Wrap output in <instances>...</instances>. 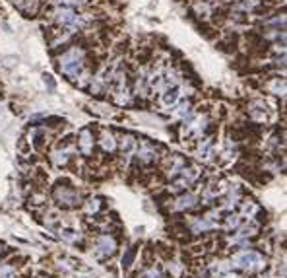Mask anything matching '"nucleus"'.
<instances>
[{"label": "nucleus", "mask_w": 287, "mask_h": 278, "mask_svg": "<svg viewBox=\"0 0 287 278\" xmlns=\"http://www.w3.org/2000/svg\"><path fill=\"white\" fill-rule=\"evenodd\" d=\"M233 268H240L244 272H258L266 266V261L260 253L256 251H242V253H237L233 259H231V264Z\"/></svg>", "instance_id": "f257e3e1"}, {"label": "nucleus", "mask_w": 287, "mask_h": 278, "mask_svg": "<svg viewBox=\"0 0 287 278\" xmlns=\"http://www.w3.org/2000/svg\"><path fill=\"white\" fill-rule=\"evenodd\" d=\"M60 70L70 80L78 78L84 70V53L78 47H72L68 53H64L60 59Z\"/></svg>", "instance_id": "f03ea898"}, {"label": "nucleus", "mask_w": 287, "mask_h": 278, "mask_svg": "<svg viewBox=\"0 0 287 278\" xmlns=\"http://www.w3.org/2000/svg\"><path fill=\"white\" fill-rule=\"evenodd\" d=\"M54 198H56V202L62 204V206H76V204L80 202V193H78L76 189L68 187V185H64V187L62 185H56Z\"/></svg>", "instance_id": "7ed1b4c3"}, {"label": "nucleus", "mask_w": 287, "mask_h": 278, "mask_svg": "<svg viewBox=\"0 0 287 278\" xmlns=\"http://www.w3.org/2000/svg\"><path fill=\"white\" fill-rule=\"evenodd\" d=\"M116 253V241L112 235H99L96 239V255L99 259H109Z\"/></svg>", "instance_id": "20e7f679"}, {"label": "nucleus", "mask_w": 287, "mask_h": 278, "mask_svg": "<svg viewBox=\"0 0 287 278\" xmlns=\"http://www.w3.org/2000/svg\"><path fill=\"white\" fill-rule=\"evenodd\" d=\"M56 22L62 26V28H68V30H78L80 28V16L72 10V8H58L56 10Z\"/></svg>", "instance_id": "39448f33"}, {"label": "nucleus", "mask_w": 287, "mask_h": 278, "mask_svg": "<svg viewBox=\"0 0 287 278\" xmlns=\"http://www.w3.org/2000/svg\"><path fill=\"white\" fill-rule=\"evenodd\" d=\"M206 125H208L206 117H202V115H198V117H190V119H188V123L184 125V132H186L188 136L200 138V136L204 134V131H206Z\"/></svg>", "instance_id": "423d86ee"}, {"label": "nucleus", "mask_w": 287, "mask_h": 278, "mask_svg": "<svg viewBox=\"0 0 287 278\" xmlns=\"http://www.w3.org/2000/svg\"><path fill=\"white\" fill-rule=\"evenodd\" d=\"M136 158H138L140 164H152V162H156V158H158L156 146L150 144V142H142L140 148H138V152H136Z\"/></svg>", "instance_id": "0eeeda50"}, {"label": "nucleus", "mask_w": 287, "mask_h": 278, "mask_svg": "<svg viewBox=\"0 0 287 278\" xmlns=\"http://www.w3.org/2000/svg\"><path fill=\"white\" fill-rule=\"evenodd\" d=\"M78 148L84 156H90L94 152V132L90 129H84L80 131V136H78Z\"/></svg>", "instance_id": "6e6552de"}, {"label": "nucleus", "mask_w": 287, "mask_h": 278, "mask_svg": "<svg viewBox=\"0 0 287 278\" xmlns=\"http://www.w3.org/2000/svg\"><path fill=\"white\" fill-rule=\"evenodd\" d=\"M180 98V94H178V88H167L163 94H161V103L165 105V107H173L176 101Z\"/></svg>", "instance_id": "1a4fd4ad"}, {"label": "nucleus", "mask_w": 287, "mask_h": 278, "mask_svg": "<svg viewBox=\"0 0 287 278\" xmlns=\"http://www.w3.org/2000/svg\"><path fill=\"white\" fill-rule=\"evenodd\" d=\"M196 206V196L194 195H182L178 196L175 200V210H188V208H194Z\"/></svg>", "instance_id": "9d476101"}, {"label": "nucleus", "mask_w": 287, "mask_h": 278, "mask_svg": "<svg viewBox=\"0 0 287 278\" xmlns=\"http://www.w3.org/2000/svg\"><path fill=\"white\" fill-rule=\"evenodd\" d=\"M99 144H101V148H103L105 152H114V148H116V140H114V136H112L111 132L103 131V136H101Z\"/></svg>", "instance_id": "9b49d317"}, {"label": "nucleus", "mask_w": 287, "mask_h": 278, "mask_svg": "<svg viewBox=\"0 0 287 278\" xmlns=\"http://www.w3.org/2000/svg\"><path fill=\"white\" fill-rule=\"evenodd\" d=\"M266 105L262 103V101H256L252 103V109H250V117L254 119V121H266Z\"/></svg>", "instance_id": "f8f14e48"}, {"label": "nucleus", "mask_w": 287, "mask_h": 278, "mask_svg": "<svg viewBox=\"0 0 287 278\" xmlns=\"http://www.w3.org/2000/svg\"><path fill=\"white\" fill-rule=\"evenodd\" d=\"M212 150H214V138H208L200 144V156L202 158H210L212 156Z\"/></svg>", "instance_id": "ddd939ff"}, {"label": "nucleus", "mask_w": 287, "mask_h": 278, "mask_svg": "<svg viewBox=\"0 0 287 278\" xmlns=\"http://www.w3.org/2000/svg\"><path fill=\"white\" fill-rule=\"evenodd\" d=\"M140 278H165L163 276V272H161L160 268H156V266H148V268H144Z\"/></svg>", "instance_id": "4468645a"}, {"label": "nucleus", "mask_w": 287, "mask_h": 278, "mask_svg": "<svg viewBox=\"0 0 287 278\" xmlns=\"http://www.w3.org/2000/svg\"><path fill=\"white\" fill-rule=\"evenodd\" d=\"M270 92L272 94H276V96H284V92H286V82L280 80V78H276L274 84L270 86Z\"/></svg>", "instance_id": "2eb2a0df"}, {"label": "nucleus", "mask_w": 287, "mask_h": 278, "mask_svg": "<svg viewBox=\"0 0 287 278\" xmlns=\"http://www.w3.org/2000/svg\"><path fill=\"white\" fill-rule=\"evenodd\" d=\"M0 278H16V268L12 264H0Z\"/></svg>", "instance_id": "dca6fc26"}, {"label": "nucleus", "mask_w": 287, "mask_h": 278, "mask_svg": "<svg viewBox=\"0 0 287 278\" xmlns=\"http://www.w3.org/2000/svg\"><path fill=\"white\" fill-rule=\"evenodd\" d=\"M52 162L56 165H64L68 162V152L66 150H58V152H54L52 154Z\"/></svg>", "instance_id": "f3484780"}, {"label": "nucleus", "mask_w": 287, "mask_h": 278, "mask_svg": "<svg viewBox=\"0 0 287 278\" xmlns=\"http://www.w3.org/2000/svg\"><path fill=\"white\" fill-rule=\"evenodd\" d=\"M120 148H122V152H132V150H134V148H136V140H134V138H132V136H124V138H122V142H120Z\"/></svg>", "instance_id": "a211bd4d"}, {"label": "nucleus", "mask_w": 287, "mask_h": 278, "mask_svg": "<svg viewBox=\"0 0 287 278\" xmlns=\"http://www.w3.org/2000/svg\"><path fill=\"white\" fill-rule=\"evenodd\" d=\"M239 224H240V220H239V216H237V214H231V216H227V218H225V228L227 229L239 228Z\"/></svg>", "instance_id": "6ab92c4d"}, {"label": "nucleus", "mask_w": 287, "mask_h": 278, "mask_svg": "<svg viewBox=\"0 0 287 278\" xmlns=\"http://www.w3.org/2000/svg\"><path fill=\"white\" fill-rule=\"evenodd\" d=\"M256 210H258V206H256L254 202H242V214H244V216L252 218Z\"/></svg>", "instance_id": "aec40b11"}, {"label": "nucleus", "mask_w": 287, "mask_h": 278, "mask_svg": "<svg viewBox=\"0 0 287 278\" xmlns=\"http://www.w3.org/2000/svg\"><path fill=\"white\" fill-rule=\"evenodd\" d=\"M99 206H101L99 198H92V200H88V204H86V212H88V214H96L97 210H99Z\"/></svg>", "instance_id": "412c9836"}, {"label": "nucleus", "mask_w": 287, "mask_h": 278, "mask_svg": "<svg viewBox=\"0 0 287 278\" xmlns=\"http://www.w3.org/2000/svg\"><path fill=\"white\" fill-rule=\"evenodd\" d=\"M134 257H136V249H130L126 255H124V259H122V266H130L132 264V261H134Z\"/></svg>", "instance_id": "4be33fe9"}, {"label": "nucleus", "mask_w": 287, "mask_h": 278, "mask_svg": "<svg viewBox=\"0 0 287 278\" xmlns=\"http://www.w3.org/2000/svg\"><path fill=\"white\" fill-rule=\"evenodd\" d=\"M45 84H48V88H50V90H54V82L50 80V76H45Z\"/></svg>", "instance_id": "5701e85b"}, {"label": "nucleus", "mask_w": 287, "mask_h": 278, "mask_svg": "<svg viewBox=\"0 0 287 278\" xmlns=\"http://www.w3.org/2000/svg\"><path fill=\"white\" fill-rule=\"evenodd\" d=\"M0 251H2V245H0Z\"/></svg>", "instance_id": "b1692460"}]
</instances>
